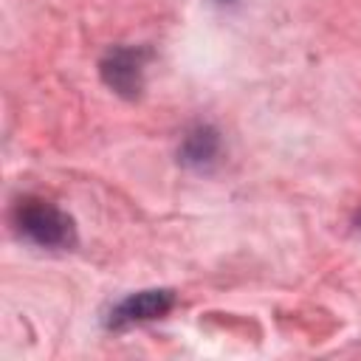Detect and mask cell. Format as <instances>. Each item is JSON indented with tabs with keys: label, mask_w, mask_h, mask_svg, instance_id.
<instances>
[{
	"label": "cell",
	"mask_w": 361,
	"mask_h": 361,
	"mask_svg": "<svg viewBox=\"0 0 361 361\" xmlns=\"http://www.w3.org/2000/svg\"><path fill=\"white\" fill-rule=\"evenodd\" d=\"M14 228L39 248H68L76 240L73 220L59 206L37 197H25L14 206Z\"/></svg>",
	"instance_id": "1"
},
{
	"label": "cell",
	"mask_w": 361,
	"mask_h": 361,
	"mask_svg": "<svg viewBox=\"0 0 361 361\" xmlns=\"http://www.w3.org/2000/svg\"><path fill=\"white\" fill-rule=\"evenodd\" d=\"M172 302H175L172 290H141V293H133V296H127L124 302H118L113 307L110 327H127V324H135V322L158 319L172 307Z\"/></svg>",
	"instance_id": "3"
},
{
	"label": "cell",
	"mask_w": 361,
	"mask_h": 361,
	"mask_svg": "<svg viewBox=\"0 0 361 361\" xmlns=\"http://www.w3.org/2000/svg\"><path fill=\"white\" fill-rule=\"evenodd\" d=\"M144 51L116 48L102 59V79L121 96H138L144 79Z\"/></svg>",
	"instance_id": "2"
},
{
	"label": "cell",
	"mask_w": 361,
	"mask_h": 361,
	"mask_svg": "<svg viewBox=\"0 0 361 361\" xmlns=\"http://www.w3.org/2000/svg\"><path fill=\"white\" fill-rule=\"evenodd\" d=\"M217 133L209 127H195L192 133H186L183 147H180V161L189 166H203L217 155Z\"/></svg>",
	"instance_id": "4"
}]
</instances>
